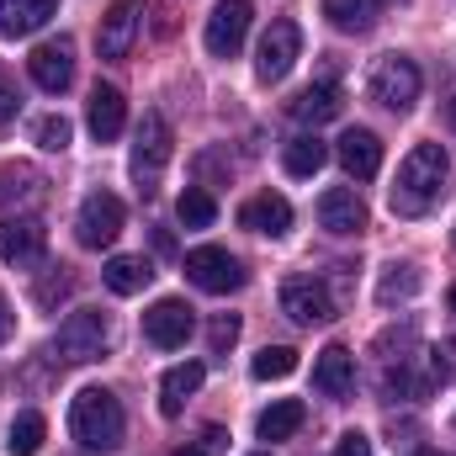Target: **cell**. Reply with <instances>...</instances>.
<instances>
[{
  "label": "cell",
  "mask_w": 456,
  "mask_h": 456,
  "mask_svg": "<svg viewBox=\"0 0 456 456\" xmlns=\"http://www.w3.org/2000/svg\"><path fill=\"white\" fill-rule=\"evenodd\" d=\"M446 175H452L446 149H441V143H414V149L403 154L398 181H393V197H387V202H393V213H398V218H425V213L441 202Z\"/></svg>",
  "instance_id": "cell-1"
},
{
  "label": "cell",
  "mask_w": 456,
  "mask_h": 456,
  "mask_svg": "<svg viewBox=\"0 0 456 456\" xmlns=\"http://www.w3.org/2000/svg\"><path fill=\"white\" fill-rule=\"evenodd\" d=\"M122 403H117L107 387H80L69 398V436L86 446V452H117L122 446Z\"/></svg>",
  "instance_id": "cell-2"
},
{
  "label": "cell",
  "mask_w": 456,
  "mask_h": 456,
  "mask_svg": "<svg viewBox=\"0 0 456 456\" xmlns=\"http://www.w3.org/2000/svg\"><path fill=\"white\" fill-rule=\"evenodd\" d=\"M170 154H175V133H170L165 112H143L138 133H133V159H127V170H133V181H138L143 197L159 191V175H165Z\"/></svg>",
  "instance_id": "cell-3"
},
{
  "label": "cell",
  "mask_w": 456,
  "mask_h": 456,
  "mask_svg": "<svg viewBox=\"0 0 456 456\" xmlns=\"http://www.w3.org/2000/svg\"><path fill=\"white\" fill-rule=\"evenodd\" d=\"M107 350V314L102 308H75L59 330H53V355L69 366H86Z\"/></svg>",
  "instance_id": "cell-4"
},
{
  "label": "cell",
  "mask_w": 456,
  "mask_h": 456,
  "mask_svg": "<svg viewBox=\"0 0 456 456\" xmlns=\"http://www.w3.org/2000/svg\"><path fill=\"white\" fill-rule=\"evenodd\" d=\"M419 86H425V75H419V64L403 59V53H387V59L371 64V102L387 107V112H409V107L419 102Z\"/></svg>",
  "instance_id": "cell-5"
},
{
  "label": "cell",
  "mask_w": 456,
  "mask_h": 456,
  "mask_svg": "<svg viewBox=\"0 0 456 456\" xmlns=\"http://www.w3.org/2000/svg\"><path fill=\"white\" fill-rule=\"evenodd\" d=\"M297 53H303V27H297L292 16H276V21L265 27L260 48H255V75H260L265 86H276V80H287V75H292Z\"/></svg>",
  "instance_id": "cell-6"
},
{
  "label": "cell",
  "mask_w": 456,
  "mask_h": 456,
  "mask_svg": "<svg viewBox=\"0 0 456 456\" xmlns=\"http://www.w3.org/2000/svg\"><path fill=\"white\" fill-rule=\"evenodd\" d=\"M186 281L197 287V292H213V297H228V292H239L244 287V265L218 249V244H202V249H191L186 255Z\"/></svg>",
  "instance_id": "cell-7"
},
{
  "label": "cell",
  "mask_w": 456,
  "mask_h": 456,
  "mask_svg": "<svg viewBox=\"0 0 456 456\" xmlns=\"http://www.w3.org/2000/svg\"><path fill=\"white\" fill-rule=\"evenodd\" d=\"M122 224H127L122 197H112V191H91V197L80 202L75 233H80V244H86V249H112L117 233H122Z\"/></svg>",
  "instance_id": "cell-8"
},
{
  "label": "cell",
  "mask_w": 456,
  "mask_h": 456,
  "mask_svg": "<svg viewBox=\"0 0 456 456\" xmlns=\"http://www.w3.org/2000/svg\"><path fill=\"white\" fill-rule=\"evenodd\" d=\"M281 314L292 324L314 330V324H330L335 319V297H330V287L319 276H287L281 281Z\"/></svg>",
  "instance_id": "cell-9"
},
{
  "label": "cell",
  "mask_w": 456,
  "mask_h": 456,
  "mask_svg": "<svg viewBox=\"0 0 456 456\" xmlns=\"http://www.w3.org/2000/svg\"><path fill=\"white\" fill-rule=\"evenodd\" d=\"M27 75H32L37 91L64 96V91L75 86V43H69V37H48V43H37L32 59H27Z\"/></svg>",
  "instance_id": "cell-10"
},
{
  "label": "cell",
  "mask_w": 456,
  "mask_h": 456,
  "mask_svg": "<svg viewBox=\"0 0 456 456\" xmlns=\"http://www.w3.org/2000/svg\"><path fill=\"white\" fill-rule=\"evenodd\" d=\"M249 21H255V0H224V5H213V16H208V53L213 59H233L239 48H244V37H249Z\"/></svg>",
  "instance_id": "cell-11"
},
{
  "label": "cell",
  "mask_w": 456,
  "mask_h": 456,
  "mask_svg": "<svg viewBox=\"0 0 456 456\" xmlns=\"http://www.w3.org/2000/svg\"><path fill=\"white\" fill-rule=\"evenodd\" d=\"M48 255V228L37 218H0V260L16 265V271H32L43 265Z\"/></svg>",
  "instance_id": "cell-12"
},
{
  "label": "cell",
  "mask_w": 456,
  "mask_h": 456,
  "mask_svg": "<svg viewBox=\"0 0 456 456\" xmlns=\"http://www.w3.org/2000/svg\"><path fill=\"white\" fill-rule=\"evenodd\" d=\"M191 308H186V297H159L149 314H143V340L159 345V350H175V345L191 340Z\"/></svg>",
  "instance_id": "cell-13"
},
{
  "label": "cell",
  "mask_w": 456,
  "mask_h": 456,
  "mask_svg": "<svg viewBox=\"0 0 456 456\" xmlns=\"http://www.w3.org/2000/svg\"><path fill=\"white\" fill-rule=\"evenodd\" d=\"M138 11H143V0H112V5H107L102 32H96L102 59H127V48H133V37H138Z\"/></svg>",
  "instance_id": "cell-14"
},
{
  "label": "cell",
  "mask_w": 456,
  "mask_h": 456,
  "mask_svg": "<svg viewBox=\"0 0 456 456\" xmlns=\"http://www.w3.org/2000/svg\"><path fill=\"white\" fill-rule=\"evenodd\" d=\"M239 228L265 233V239H281V233L292 228V202L276 197V191H260V197H249V202L239 208Z\"/></svg>",
  "instance_id": "cell-15"
},
{
  "label": "cell",
  "mask_w": 456,
  "mask_h": 456,
  "mask_svg": "<svg viewBox=\"0 0 456 456\" xmlns=\"http://www.w3.org/2000/svg\"><path fill=\"white\" fill-rule=\"evenodd\" d=\"M335 154H340L345 175H355V181H371V175L382 170V138H377L371 127H350Z\"/></svg>",
  "instance_id": "cell-16"
},
{
  "label": "cell",
  "mask_w": 456,
  "mask_h": 456,
  "mask_svg": "<svg viewBox=\"0 0 456 456\" xmlns=\"http://www.w3.org/2000/svg\"><path fill=\"white\" fill-rule=\"evenodd\" d=\"M59 16V0H0V37H32Z\"/></svg>",
  "instance_id": "cell-17"
},
{
  "label": "cell",
  "mask_w": 456,
  "mask_h": 456,
  "mask_svg": "<svg viewBox=\"0 0 456 456\" xmlns=\"http://www.w3.org/2000/svg\"><path fill=\"white\" fill-rule=\"evenodd\" d=\"M314 387H319L324 398H345V393L355 387V355H350L345 345L319 350V361H314Z\"/></svg>",
  "instance_id": "cell-18"
},
{
  "label": "cell",
  "mask_w": 456,
  "mask_h": 456,
  "mask_svg": "<svg viewBox=\"0 0 456 456\" xmlns=\"http://www.w3.org/2000/svg\"><path fill=\"white\" fill-rule=\"evenodd\" d=\"M319 224L330 228V233H361L366 228V202L350 186H335V191L319 197Z\"/></svg>",
  "instance_id": "cell-19"
},
{
  "label": "cell",
  "mask_w": 456,
  "mask_h": 456,
  "mask_svg": "<svg viewBox=\"0 0 456 456\" xmlns=\"http://www.w3.org/2000/svg\"><path fill=\"white\" fill-rule=\"evenodd\" d=\"M202 382H208V366H202V361H181V366H170L165 382H159V414L175 419V414L186 409V398H191Z\"/></svg>",
  "instance_id": "cell-20"
},
{
  "label": "cell",
  "mask_w": 456,
  "mask_h": 456,
  "mask_svg": "<svg viewBox=\"0 0 456 456\" xmlns=\"http://www.w3.org/2000/svg\"><path fill=\"white\" fill-rule=\"evenodd\" d=\"M86 122H91L96 143H112L117 133H122V122H127L122 91H117V86H96V91H91V107H86Z\"/></svg>",
  "instance_id": "cell-21"
},
{
  "label": "cell",
  "mask_w": 456,
  "mask_h": 456,
  "mask_svg": "<svg viewBox=\"0 0 456 456\" xmlns=\"http://www.w3.org/2000/svg\"><path fill=\"white\" fill-rule=\"evenodd\" d=\"M287 112L297 117V122H314V127H319V122H335V117L345 112V102H340V86H335V80H319V86H308V91H297Z\"/></svg>",
  "instance_id": "cell-22"
},
{
  "label": "cell",
  "mask_w": 456,
  "mask_h": 456,
  "mask_svg": "<svg viewBox=\"0 0 456 456\" xmlns=\"http://www.w3.org/2000/svg\"><path fill=\"white\" fill-rule=\"evenodd\" d=\"M281 159H287V175L308 181V175H319V170L330 165V143H324L319 133H297V138L281 149Z\"/></svg>",
  "instance_id": "cell-23"
},
{
  "label": "cell",
  "mask_w": 456,
  "mask_h": 456,
  "mask_svg": "<svg viewBox=\"0 0 456 456\" xmlns=\"http://www.w3.org/2000/svg\"><path fill=\"white\" fill-rule=\"evenodd\" d=\"M102 281L112 287L117 297H133V292H143V287L154 281V265H149L143 255H112L107 271H102Z\"/></svg>",
  "instance_id": "cell-24"
},
{
  "label": "cell",
  "mask_w": 456,
  "mask_h": 456,
  "mask_svg": "<svg viewBox=\"0 0 456 456\" xmlns=\"http://www.w3.org/2000/svg\"><path fill=\"white\" fill-rule=\"evenodd\" d=\"M303 419H308L303 398H276V403L255 419V430H260V441H287V436H297V430H303Z\"/></svg>",
  "instance_id": "cell-25"
},
{
  "label": "cell",
  "mask_w": 456,
  "mask_h": 456,
  "mask_svg": "<svg viewBox=\"0 0 456 456\" xmlns=\"http://www.w3.org/2000/svg\"><path fill=\"white\" fill-rule=\"evenodd\" d=\"M43 197V175L32 165H0V208H27Z\"/></svg>",
  "instance_id": "cell-26"
},
{
  "label": "cell",
  "mask_w": 456,
  "mask_h": 456,
  "mask_svg": "<svg viewBox=\"0 0 456 456\" xmlns=\"http://www.w3.org/2000/svg\"><path fill=\"white\" fill-rule=\"evenodd\" d=\"M324 16H330V27L361 37V32L377 27V0H324Z\"/></svg>",
  "instance_id": "cell-27"
},
{
  "label": "cell",
  "mask_w": 456,
  "mask_h": 456,
  "mask_svg": "<svg viewBox=\"0 0 456 456\" xmlns=\"http://www.w3.org/2000/svg\"><path fill=\"white\" fill-rule=\"evenodd\" d=\"M43 436H48V419H43L37 409H27V414H16V419H11L5 452H11V456H37V452H43Z\"/></svg>",
  "instance_id": "cell-28"
},
{
  "label": "cell",
  "mask_w": 456,
  "mask_h": 456,
  "mask_svg": "<svg viewBox=\"0 0 456 456\" xmlns=\"http://www.w3.org/2000/svg\"><path fill=\"white\" fill-rule=\"evenodd\" d=\"M297 371V350L292 345H265L255 361H249V377L255 382H281V377H292Z\"/></svg>",
  "instance_id": "cell-29"
},
{
  "label": "cell",
  "mask_w": 456,
  "mask_h": 456,
  "mask_svg": "<svg viewBox=\"0 0 456 456\" xmlns=\"http://www.w3.org/2000/svg\"><path fill=\"white\" fill-rule=\"evenodd\" d=\"M175 218H181V228H213V218H218V202H213V191H202V186H186V191H181V202H175Z\"/></svg>",
  "instance_id": "cell-30"
},
{
  "label": "cell",
  "mask_w": 456,
  "mask_h": 456,
  "mask_svg": "<svg viewBox=\"0 0 456 456\" xmlns=\"http://www.w3.org/2000/svg\"><path fill=\"white\" fill-rule=\"evenodd\" d=\"M414 292H419V271H414V265H387L382 281H377V303H382V308H393V303H403V297H414Z\"/></svg>",
  "instance_id": "cell-31"
},
{
  "label": "cell",
  "mask_w": 456,
  "mask_h": 456,
  "mask_svg": "<svg viewBox=\"0 0 456 456\" xmlns=\"http://www.w3.org/2000/svg\"><path fill=\"white\" fill-rule=\"evenodd\" d=\"M32 138H37L48 154H64V149H69V138H75V122H69V117H59V112H48V117H37Z\"/></svg>",
  "instance_id": "cell-32"
},
{
  "label": "cell",
  "mask_w": 456,
  "mask_h": 456,
  "mask_svg": "<svg viewBox=\"0 0 456 456\" xmlns=\"http://www.w3.org/2000/svg\"><path fill=\"white\" fill-rule=\"evenodd\" d=\"M233 340H239V314H218V319H213V330H208V345H213V355H224Z\"/></svg>",
  "instance_id": "cell-33"
},
{
  "label": "cell",
  "mask_w": 456,
  "mask_h": 456,
  "mask_svg": "<svg viewBox=\"0 0 456 456\" xmlns=\"http://www.w3.org/2000/svg\"><path fill=\"white\" fill-rule=\"evenodd\" d=\"M16 112H21V91H16V75L0 64V127H5Z\"/></svg>",
  "instance_id": "cell-34"
},
{
  "label": "cell",
  "mask_w": 456,
  "mask_h": 456,
  "mask_svg": "<svg viewBox=\"0 0 456 456\" xmlns=\"http://www.w3.org/2000/svg\"><path fill=\"white\" fill-rule=\"evenodd\" d=\"M430 371H436V382H452L456 377V340H446V345L430 350Z\"/></svg>",
  "instance_id": "cell-35"
},
{
  "label": "cell",
  "mask_w": 456,
  "mask_h": 456,
  "mask_svg": "<svg viewBox=\"0 0 456 456\" xmlns=\"http://www.w3.org/2000/svg\"><path fill=\"white\" fill-rule=\"evenodd\" d=\"M64 292H69V276H64V265H59V271H53V276L37 287V303L48 308V303H53V297H64Z\"/></svg>",
  "instance_id": "cell-36"
},
{
  "label": "cell",
  "mask_w": 456,
  "mask_h": 456,
  "mask_svg": "<svg viewBox=\"0 0 456 456\" xmlns=\"http://www.w3.org/2000/svg\"><path fill=\"white\" fill-rule=\"evenodd\" d=\"M335 456H371V441H366L361 430H345L340 446H335Z\"/></svg>",
  "instance_id": "cell-37"
},
{
  "label": "cell",
  "mask_w": 456,
  "mask_h": 456,
  "mask_svg": "<svg viewBox=\"0 0 456 456\" xmlns=\"http://www.w3.org/2000/svg\"><path fill=\"white\" fill-rule=\"evenodd\" d=\"M11 330H16V314H11V303H5V292H0V345L11 340Z\"/></svg>",
  "instance_id": "cell-38"
},
{
  "label": "cell",
  "mask_w": 456,
  "mask_h": 456,
  "mask_svg": "<svg viewBox=\"0 0 456 456\" xmlns=\"http://www.w3.org/2000/svg\"><path fill=\"white\" fill-rule=\"evenodd\" d=\"M175 456H213V452H208V446L197 441V446H181V452H175Z\"/></svg>",
  "instance_id": "cell-39"
},
{
  "label": "cell",
  "mask_w": 456,
  "mask_h": 456,
  "mask_svg": "<svg viewBox=\"0 0 456 456\" xmlns=\"http://www.w3.org/2000/svg\"><path fill=\"white\" fill-rule=\"evenodd\" d=\"M446 122H452V133H456V102H452V107H446Z\"/></svg>",
  "instance_id": "cell-40"
},
{
  "label": "cell",
  "mask_w": 456,
  "mask_h": 456,
  "mask_svg": "<svg viewBox=\"0 0 456 456\" xmlns=\"http://www.w3.org/2000/svg\"><path fill=\"white\" fill-rule=\"evenodd\" d=\"M446 303H452V314H456V287H452V297H446Z\"/></svg>",
  "instance_id": "cell-41"
},
{
  "label": "cell",
  "mask_w": 456,
  "mask_h": 456,
  "mask_svg": "<svg viewBox=\"0 0 456 456\" xmlns=\"http://www.w3.org/2000/svg\"><path fill=\"white\" fill-rule=\"evenodd\" d=\"M419 456H436V452H419Z\"/></svg>",
  "instance_id": "cell-42"
},
{
  "label": "cell",
  "mask_w": 456,
  "mask_h": 456,
  "mask_svg": "<svg viewBox=\"0 0 456 456\" xmlns=\"http://www.w3.org/2000/svg\"><path fill=\"white\" fill-rule=\"evenodd\" d=\"M255 456H271V452H255Z\"/></svg>",
  "instance_id": "cell-43"
}]
</instances>
